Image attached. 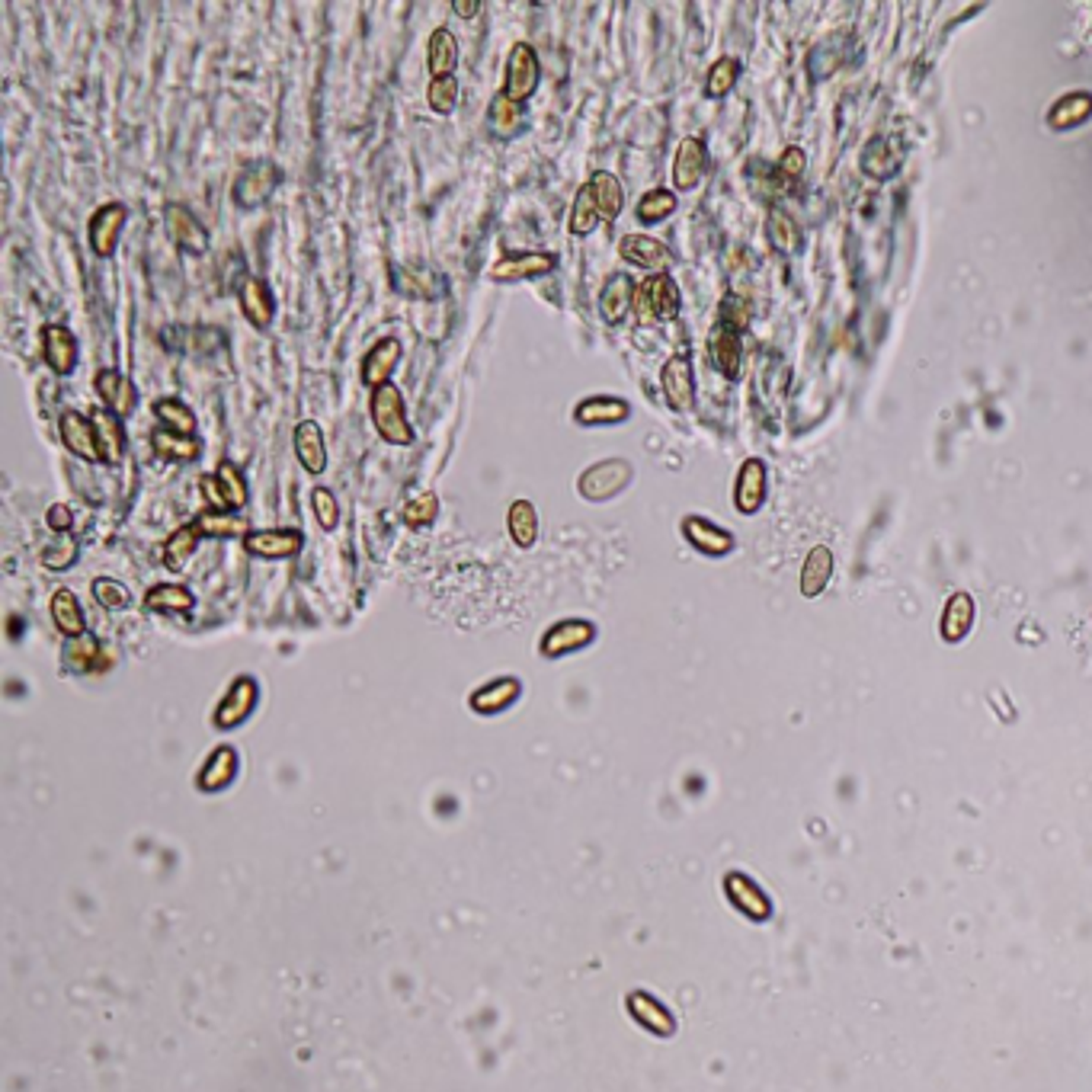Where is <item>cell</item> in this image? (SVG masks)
I'll use <instances>...</instances> for the list:
<instances>
[{
  "instance_id": "obj_1",
  "label": "cell",
  "mask_w": 1092,
  "mask_h": 1092,
  "mask_svg": "<svg viewBox=\"0 0 1092 1092\" xmlns=\"http://www.w3.org/2000/svg\"><path fill=\"white\" fill-rule=\"evenodd\" d=\"M369 417H372L375 433L382 436L388 446H410L414 443V426H410V417H407V400L395 382L375 388L372 395H369Z\"/></svg>"
},
{
  "instance_id": "obj_2",
  "label": "cell",
  "mask_w": 1092,
  "mask_h": 1092,
  "mask_svg": "<svg viewBox=\"0 0 1092 1092\" xmlns=\"http://www.w3.org/2000/svg\"><path fill=\"white\" fill-rule=\"evenodd\" d=\"M679 305L683 302H679L676 279L667 273H657V276H647L644 283H638L631 312H635L638 324H650V320H676Z\"/></svg>"
},
{
  "instance_id": "obj_3",
  "label": "cell",
  "mask_w": 1092,
  "mask_h": 1092,
  "mask_svg": "<svg viewBox=\"0 0 1092 1092\" xmlns=\"http://www.w3.org/2000/svg\"><path fill=\"white\" fill-rule=\"evenodd\" d=\"M631 478H635V468H631L625 458H603V462L580 471L577 494L584 497L587 504H606V500L622 494L631 484Z\"/></svg>"
},
{
  "instance_id": "obj_4",
  "label": "cell",
  "mask_w": 1092,
  "mask_h": 1092,
  "mask_svg": "<svg viewBox=\"0 0 1092 1092\" xmlns=\"http://www.w3.org/2000/svg\"><path fill=\"white\" fill-rule=\"evenodd\" d=\"M542 84V62H538L535 48L529 42H516L506 55V71H504V94L506 99L523 106L529 96Z\"/></svg>"
},
{
  "instance_id": "obj_5",
  "label": "cell",
  "mask_w": 1092,
  "mask_h": 1092,
  "mask_svg": "<svg viewBox=\"0 0 1092 1092\" xmlns=\"http://www.w3.org/2000/svg\"><path fill=\"white\" fill-rule=\"evenodd\" d=\"M596 641V625L589 618H560V622L548 625L545 635L538 638V654L545 660H558L577 650L589 647Z\"/></svg>"
},
{
  "instance_id": "obj_6",
  "label": "cell",
  "mask_w": 1092,
  "mask_h": 1092,
  "mask_svg": "<svg viewBox=\"0 0 1092 1092\" xmlns=\"http://www.w3.org/2000/svg\"><path fill=\"white\" fill-rule=\"evenodd\" d=\"M257 702H259V683L247 673L237 676V679H232V686H228V693L222 696V702L215 705L212 724L218 730H234V727L244 724L250 715H254Z\"/></svg>"
},
{
  "instance_id": "obj_7",
  "label": "cell",
  "mask_w": 1092,
  "mask_h": 1092,
  "mask_svg": "<svg viewBox=\"0 0 1092 1092\" xmlns=\"http://www.w3.org/2000/svg\"><path fill=\"white\" fill-rule=\"evenodd\" d=\"M279 183H283V170H279L273 160H257V164H247L237 174L232 196L240 208H257L276 193Z\"/></svg>"
},
{
  "instance_id": "obj_8",
  "label": "cell",
  "mask_w": 1092,
  "mask_h": 1092,
  "mask_svg": "<svg viewBox=\"0 0 1092 1092\" xmlns=\"http://www.w3.org/2000/svg\"><path fill=\"white\" fill-rule=\"evenodd\" d=\"M555 266L558 254H551V250H519V254L500 257L490 266V279L494 283H523V279H542L555 273Z\"/></svg>"
},
{
  "instance_id": "obj_9",
  "label": "cell",
  "mask_w": 1092,
  "mask_h": 1092,
  "mask_svg": "<svg viewBox=\"0 0 1092 1092\" xmlns=\"http://www.w3.org/2000/svg\"><path fill=\"white\" fill-rule=\"evenodd\" d=\"M58 439H62V446L74 458H80V462L103 465V462H99L96 429H94V420H90V414H80V410H65V414L58 417Z\"/></svg>"
},
{
  "instance_id": "obj_10",
  "label": "cell",
  "mask_w": 1092,
  "mask_h": 1092,
  "mask_svg": "<svg viewBox=\"0 0 1092 1092\" xmlns=\"http://www.w3.org/2000/svg\"><path fill=\"white\" fill-rule=\"evenodd\" d=\"M244 551L254 558L263 560H286L295 558L305 545V535L298 529H250V532L240 538Z\"/></svg>"
},
{
  "instance_id": "obj_11",
  "label": "cell",
  "mask_w": 1092,
  "mask_h": 1092,
  "mask_svg": "<svg viewBox=\"0 0 1092 1092\" xmlns=\"http://www.w3.org/2000/svg\"><path fill=\"white\" fill-rule=\"evenodd\" d=\"M128 222V208L123 203H106L99 205L94 215H90L87 225V240L90 250L96 257H113L119 247V237H123V228Z\"/></svg>"
},
{
  "instance_id": "obj_12",
  "label": "cell",
  "mask_w": 1092,
  "mask_h": 1092,
  "mask_svg": "<svg viewBox=\"0 0 1092 1092\" xmlns=\"http://www.w3.org/2000/svg\"><path fill=\"white\" fill-rule=\"evenodd\" d=\"M724 894L730 900V907H734L737 914H744L747 919H756V923H763V919L773 916V900H769L766 890L759 887L750 875H744V871H727V875H724Z\"/></svg>"
},
{
  "instance_id": "obj_13",
  "label": "cell",
  "mask_w": 1092,
  "mask_h": 1092,
  "mask_svg": "<svg viewBox=\"0 0 1092 1092\" xmlns=\"http://www.w3.org/2000/svg\"><path fill=\"white\" fill-rule=\"evenodd\" d=\"M39 349H42V363L52 369V375H71L77 369V337L65 324H45L39 330Z\"/></svg>"
},
{
  "instance_id": "obj_14",
  "label": "cell",
  "mask_w": 1092,
  "mask_h": 1092,
  "mask_svg": "<svg viewBox=\"0 0 1092 1092\" xmlns=\"http://www.w3.org/2000/svg\"><path fill=\"white\" fill-rule=\"evenodd\" d=\"M660 388H664L667 404L673 410H693L696 404V375H693V363H689L686 353L669 356L664 369H660Z\"/></svg>"
},
{
  "instance_id": "obj_15",
  "label": "cell",
  "mask_w": 1092,
  "mask_h": 1092,
  "mask_svg": "<svg viewBox=\"0 0 1092 1092\" xmlns=\"http://www.w3.org/2000/svg\"><path fill=\"white\" fill-rule=\"evenodd\" d=\"M94 391L96 397L103 400L99 407L113 410L116 417H132L138 407V388L128 375H123L119 369H99L94 375Z\"/></svg>"
},
{
  "instance_id": "obj_16",
  "label": "cell",
  "mask_w": 1092,
  "mask_h": 1092,
  "mask_svg": "<svg viewBox=\"0 0 1092 1092\" xmlns=\"http://www.w3.org/2000/svg\"><path fill=\"white\" fill-rule=\"evenodd\" d=\"M164 225H167L170 240H174L179 250H186V254H205L208 250V240H212L208 237V228L199 222L186 205L170 203L164 208Z\"/></svg>"
},
{
  "instance_id": "obj_17",
  "label": "cell",
  "mask_w": 1092,
  "mask_h": 1092,
  "mask_svg": "<svg viewBox=\"0 0 1092 1092\" xmlns=\"http://www.w3.org/2000/svg\"><path fill=\"white\" fill-rule=\"evenodd\" d=\"M519 696H523V679L519 676H497L490 679V683L478 686L475 693L468 696V705L475 715H504L506 708H513L519 702Z\"/></svg>"
},
{
  "instance_id": "obj_18",
  "label": "cell",
  "mask_w": 1092,
  "mask_h": 1092,
  "mask_svg": "<svg viewBox=\"0 0 1092 1092\" xmlns=\"http://www.w3.org/2000/svg\"><path fill=\"white\" fill-rule=\"evenodd\" d=\"M400 356H404V349H400V340H395V337L375 340L372 349H366L363 366H359V378H363V385L372 388V391L388 385L391 375H395L397 363H400Z\"/></svg>"
},
{
  "instance_id": "obj_19",
  "label": "cell",
  "mask_w": 1092,
  "mask_h": 1092,
  "mask_svg": "<svg viewBox=\"0 0 1092 1092\" xmlns=\"http://www.w3.org/2000/svg\"><path fill=\"white\" fill-rule=\"evenodd\" d=\"M237 766H240L237 750L232 744H218L212 753L205 756V763L199 766L196 788L205 791V795H218V791H225L237 778Z\"/></svg>"
},
{
  "instance_id": "obj_20",
  "label": "cell",
  "mask_w": 1092,
  "mask_h": 1092,
  "mask_svg": "<svg viewBox=\"0 0 1092 1092\" xmlns=\"http://www.w3.org/2000/svg\"><path fill=\"white\" fill-rule=\"evenodd\" d=\"M628 417H631V404H628L625 397H613V395L584 397L574 407V423L577 426H589V429L625 423Z\"/></svg>"
},
{
  "instance_id": "obj_21",
  "label": "cell",
  "mask_w": 1092,
  "mask_h": 1092,
  "mask_svg": "<svg viewBox=\"0 0 1092 1092\" xmlns=\"http://www.w3.org/2000/svg\"><path fill=\"white\" fill-rule=\"evenodd\" d=\"M292 449L295 458L308 475H324L327 471V446H324V429H320L317 420H298L295 433H292Z\"/></svg>"
},
{
  "instance_id": "obj_22",
  "label": "cell",
  "mask_w": 1092,
  "mask_h": 1092,
  "mask_svg": "<svg viewBox=\"0 0 1092 1092\" xmlns=\"http://www.w3.org/2000/svg\"><path fill=\"white\" fill-rule=\"evenodd\" d=\"M237 305H240V314H244L257 330H266L269 324H273L276 298H273V292H269V286L263 283V279L247 276L237 288Z\"/></svg>"
},
{
  "instance_id": "obj_23",
  "label": "cell",
  "mask_w": 1092,
  "mask_h": 1092,
  "mask_svg": "<svg viewBox=\"0 0 1092 1092\" xmlns=\"http://www.w3.org/2000/svg\"><path fill=\"white\" fill-rule=\"evenodd\" d=\"M683 538L708 558H724L734 551V535H730L727 529L715 526L705 516H686L683 519Z\"/></svg>"
},
{
  "instance_id": "obj_24",
  "label": "cell",
  "mask_w": 1092,
  "mask_h": 1092,
  "mask_svg": "<svg viewBox=\"0 0 1092 1092\" xmlns=\"http://www.w3.org/2000/svg\"><path fill=\"white\" fill-rule=\"evenodd\" d=\"M90 420H94L96 429V449H99V462L103 465H119L125 455V426L123 417H116L113 410L106 407H94L90 410Z\"/></svg>"
},
{
  "instance_id": "obj_25",
  "label": "cell",
  "mask_w": 1092,
  "mask_h": 1092,
  "mask_svg": "<svg viewBox=\"0 0 1092 1092\" xmlns=\"http://www.w3.org/2000/svg\"><path fill=\"white\" fill-rule=\"evenodd\" d=\"M705 167H708V151H705L702 138H683L676 148V157H673V186L679 189V193L696 189L698 183H702Z\"/></svg>"
},
{
  "instance_id": "obj_26",
  "label": "cell",
  "mask_w": 1092,
  "mask_h": 1092,
  "mask_svg": "<svg viewBox=\"0 0 1092 1092\" xmlns=\"http://www.w3.org/2000/svg\"><path fill=\"white\" fill-rule=\"evenodd\" d=\"M766 500V465L759 458H747L737 471V484H734V506L737 513L753 516Z\"/></svg>"
},
{
  "instance_id": "obj_27",
  "label": "cell",
  "mask_w": 1092,
  "mask_h": 1092,
  "mask_svg": "<svg viewBox=\"0 0 1092 1092\" xmlns=\"http://www.w3.org/2000/svg\"><path fill=\"white\" fill-rule=\"evenodd\" d=\"M618 257L631 266L650 269L654 276L660 273V269H667V263H669V250L660 244L657 237H647V234H625L622 240H618Z\"/></svg>"
},
{
  "instance_id": "obj_28",
  "label": "cell",
  "mask_w": 1092,
  "mask_h": 1092,
  "mask_svg": "<svg viewBox=\"0 0 1092 1092\" xmlns=\"http://www.w3.org/2000/svg\"><path fill=\"white\" fill-rule=\"evenodd\" d=\"M635 279L628 273H615L606 279L603 292H599V314L606 324H622L631 314V302H635Z\"/></svg>"
},
{
  "instance_id": "obj_29",
  "label": "cell",
  "mask_w": 1092,
  "mask_h": 1092,
  "mask_svg": "<svg viewBox=\"0 0 1092 1092\" xmlns=\"http://www.w3.org/2000/svg\"><path fill=\"white\" fill-rule=\"evenodd\" d=\"M708 356H711V366L718 369L721 375L727 378H737L740 375V334L737 330H730L724 324H715L708 334Z\"/></svg>"
},
{
  "instance_id": "obj_30",
  "label": "cell",
  "mask_w": 1092,
  "mask_h": 1092,
  "mask_svg": "<svg viewBox=\"0 0 1092 1092\" xmlns=\"http://www.w3.org/2000/svg\"><path fill=\"white\" fill-rule=\"evenodd\" d=\"M455 65H458V39L452 29L439 26L433 29V36H429L426 42V71H429V80L433 77H452L455 74Z\"/></svg>"
},
{
  "instance_id": "obj_31",
  "label": "cell",
  "mask_w": 1092,
  "mask_h": 1092,
  "mask_svg": "<svg viewBox=\"0 0 1092 1092\" xmlns=\"http://www.w3.org/2000/svg\"><path fill=\"white\" fill-rule=\"evenodd\" d=\"M48 613H52V622H55V628L62 631L65 638L87 635L84 609H80V599L68 587L55 589V593H52V599H48Z\"/></svg>"
},
{
  "instance_id": "obj_32",
  "label": "cell",
  "mask_w": 1092,
  "mask_h": 1092,
  "mask_svg": "<svg viewBox=\"0 0 1092 1092\" xmlns=\"http://www.w3.org/2000/svg\"><path fill=\"white\" fill-rule=\"evenodd\" d=\"M506 535L516 548H532L538 542V509L532 500H513L506 509Z\"/></svg>"
},
{
  "instance_id": "obj_33",
  "label": "cell",
  "mask_w": 1092,
  "mask_h": 1092,
  "mask_svg": "<svg viewBox=\"0 0 1092 1092\" xmlns=\"http://www.w3.org/2000/svg\"><path fill=\"white\" fill-rule=\"evenodd\" d=\"M196 596L183 584H157L145 593V609L160 615H186L193 613Z\"/></svg>"
},
{
  "instance_id": "obj_34",
  "label": "cell",
  "mask_w": 1092,
  "mask_h": 1092,
  "mask_svg": "<svg viewBox=\"0 0 1092 1092\" xmlns=\"http://www.w3.org/2000/svg\"><path fill=\"white\" fill-rule=\"evenodd\" d=\"M151 449L160 458H167V462H196V458L203 455V443H199L196 436L174 433V429L167 426H154Z\"/></svg>"
},
{
  "instance_id": "obj_35",
  "label": "cell",
  "mask_w": 1092,
  "mask_h": 1092,
  "mask_svg": "<svg viewBox=\"0 0 1092 1092\" xmlns=\"http://www.w3.org/2000/svg\"><path fill=\"white\" fill-rule=\"evenodd\" d=\"M589 186H593V196H596V205H599V215H603V222H615L618 215H622L625 208V186L622 179L615 174H609V170H596L593 177H589Z\"/></svg>"
},
{
  "instance_id": "obj_36",
  "label": "cell",
  "mask_w": 1092,
  "mask_h": 1092,
  "mask_svg": "<svg viewBox=\"0 0 1092 1092\" xmlns=\"http://www.w3.org/2000/svg\"><path fill=\"white\" fill-rule=\"evenodd\" d=\"M830 577H833V551H830L827 545L810 548L805 567H801V593L820 596L827 589Z\"/></svg>"
},
{
  "instance_id": "obj_37",
  "label": "cell",
  "mask_w": 1092,
  "mask_h": 1092,
  "mask_svg": "<svg viewBox=\"0 0 1092 1092\" xmlns=\"http://www.w3.org/2000/svg\"><path fill=\"white\" fill-rule=\"evenodd\" d=\"M970 625H974V599L968 593H955L945 603V613H942V638L948 641V644H958L961 638L968 635Z\"/></svg>"
},
{
  "instance_id": "obj_38",
  "label": "cell",
  "mask_w": 1092,
  "mask_h": 1092,
  "mask_svg": "<svg viewBox=\"0 0 1092 1092\" xmlns=\"http://www.w3.org/2000/svg\"><path fill=\"white\" fill-rule=\"evenodd\" d=\"M1092 116V96L1083 94V90H1077V94H1067L1060 96L1054 106H1051L1048 113V123L1051 128H1057V132H1064V128H1077L1083 125L1086 119Z\"/></svg>"
},
{
  "instance_id": "obj_39",
  "label": "cell",
  "mask_w": 1092,
  "mask_h": 1092,
  "mask_svg": "<svg viewBox=\"0 0 1092 1092\" xmlns=\"http://www.w3.org/2000/svg\"><path fill=\"white\" fill-rule=\"evenodd\" d=\"M603 222V215H599V205H596V196H593V186H589V179L584 186L577 189L574 196V205H570V218H567V232L574 237H587L596 232V225Z\"/></svg>"
},
{
  "instance_id": "obj_40",
  "label": "cell",
  "mask_w": 1092,
  "mask_h": 1092,
  "mask_svg": "<svg viewBox=\"0 0 1092 1092\" xmlns=\"http://www.w3.org/2000/svg\"><path fill=\"white\" fill-rule=\"evenodd\" d=\"M103 664V647H99V641L90 635H80V638H68L65 644V667L71 669V673H94Z\"/></svg>"
},
{
  "instance_id": "obj_41",
  "label": "cell",
  "mask_w": 1092,
  "mask_h": 1092,
  "mask_svg": "<svg viewBox=\"0 0 1092 1092\" xmlns=\"http://www.w3.org/2000/svg\"><path fill=\"white\" fill-rule=\"evenodd\" d=\"M151 414L157 417L160 426L174 429V433H183V436H196V414H193V407L183 404L179 397H160V400H154Z\"/></svg>"
},
{
  "instance_id": "obj_42",
  "label": "cell",
  "mask_w": 1092,
  "mask_h": 1092,
  "mask_svg": "<svg viewBox=\"0 0 1092 1092\" xmlns=\"http://www.w3.org/2000/svg\"><path fill=\"white\" fill-rule=\"evenodd\" d=\"M676 205H679V199H676L673 189H647V193L638 199L635 215H638L641 225H660L676 212Z\"/></svg>"
},
{
  "instance_id": "obj_43",
  "label": "cell",
  "mask_w": 1092,
  "mask_h": 1092,
  "mask_svg": "<svg viewBox=\"0 0 1092 1092\" xmlns=\"http://www.w3.org/2000/svg\"><path fill=\"white\" fill-rule=\"evenodd\" d=\"M199 538H203V535H199L196 523H186V526H179L177 532H170L167 542H164V567L167 570H179V567H183L186 560L196 555Z\"/></svg>"
},
{
  "instance_id": "obj_44",
  "label": "cell",
  "mask_w": 1092,
  "mask_h": 1092,
  "mask_svg": "<svg viewBox=\"0 0 1092 1092\" xmlns=\"http://www.w3.org/2000/svg\"><path fill=\"white\" fill-rule=\"evenodd\" d=\"M215 480H218V487H222V494H225V500H228V509H244L247 506V500H250V487H247V480H244V475H240V468L234 465V462H228V458H222V462L215 465Z\"/></svg>"
},
{
  "instance_id": "obj_45",
  "label": "cell",
  "mask_w": 1092,
  "mask_h": 1092,
  "mask_svg": "<svg viewBox=\"0 0 1092 1092\" xmlns=\"http://www.w3.org/2000/svg\"><path fill=\"white\" fill-rule=\"evenodd\" d=\"M196 529H199V535H205V538H234V535L244 538L250 532L240 516L218 513V509H205V513L196 519Z\"/></svg>"
},
{
  "instance_id": "obj_46",
  "label": "cell",
  "mask_w": 1092,
  "mask_h": 1092,
  "mask_svg": "<svg viewBox=\"0 0 1092 1092\" xmlns=\"http://www.w3.org/2000/svg\"><path fill=\"white\" fill-rule=\"evenodd\" d=\"M900 160H904V151H900L894 138H887V142H871L865 157H861V167H865L871 177H890L900 167Z\"/></svg>"
},
{
  "instance_id": "obj_47",
  "label": "cell",
  "mask_w": 1092,
  "mask_h": 1092,
  "mask_svg": "<svg viewBox=\"0 0 1092 1092\" xmlns=\"http://www.w3.org/2000/svg\"><path fill=\"white\" fill-rule=\"evenodd\" d=\"M737 77H740V62H737V58H730V55L718 58V62L708 68V77H705V96H711V99L727 96L730 90H734Z\"/></svg>"
},
{
  "instance_id": "obj_48",
  "label": "cell",
  "mask_w": 1092,
  "mask_h": 1092,
  "mask_svg": "<svg viewBox=\"0 0 1092 1092\" xmlns=\"http://www.w3.org/2000/svg\"><path fill=\"white\" fill-rule=\"evenodd\" d=\"M90 593L103 609L109 613H123V609L132 606V593H128L125 584H119L113 577H96L94 584H90Z\"/></svg>"
},
{
  "instance_id": "obj_49",
  "label": "cell",
  "mask_w": 1092,
  "mask_h": 1092,
  "mask_svg": "<svg viewBox=\"0 0 1092 1092\" xmlns=\"http://www.w3.org/2000/svg\"><path fill=\"white\" fill-rule=\"evenodd\" d=\"M426 103L436 116H452L458 106V80L452 77H433L426 87Z\"/></svg>"
},
{
  "instance_id": "obj_50",
  "label": "cell",
  "mask_w": 1092,
  "mask_h": 1092,
  "mask_svg": "<svg viewBox=\"0 0 1092 1092\" xmlns=\"http://www.w3.org/2000/svg\"><path fill=\"white\" fill-rule=\"evenodd\" d=\"M439 516V497L433 490H423V494H417L410 504L404 506V523L410 529H426L433 526Z\"/></svg>"
},
{
  "instance_id": "obj_51",
  "label": "cell",
  "mask_w": 1092,
  "mask_h": 1092,
  "mask_svg": "<svg viewBox=\"0 0 1092 1092\" xmlns=\"http://www.w3.org/2000/svg\"><path fill=\"white\" fill-rule=\"evenodd\" d=\"M519 123H523V106L500 94L494 103H490V125H494V132L497 135H513L519 128Z\"/></svg>"
},
{
  "instance_id": "obj_52",
  "label": "cell",
  "mask_w": 1092,
  "mask_h": 1092,
  "mask_svg": "<svg viewBox=\"0 0 1092 1092\" xmlns=\"http://www.w3.org/2000/svg\"><path fill=\"white\" fill-rule=\"evenodd\" d=\"M769 240H773L778 250H788V254L791 250H798V240H801L798 225L791 222V215L781 212V208H773V212H769Z\"/></svg>"
},
{
  "instance_id": "obj_53",
  "label": "cell",
  "mask_w": 1092,
  "mask_h": 1092,
  "mask_svg": "<svg viewBox=\"0 0 1092 1092\" xmlns=\"http://www.w3.org/2000/svg\"><path fill=\"white\" fill-rule=\"evenodd\" d=\"M312 513H314L317 526L324 529V532H334L337 523H340V504H337L334 490L330 487H314L312 490Z\"/></svg>"
},
{
  "instance_id": "obj_54",
  "label": "cell",
  "mask_w": 1092,
  "mask_h": 1092,
  "mask_svg": "<svg viewBox=\"0 0 1092 1092\" xmlns=\"http://www.w3.org/2000/svg\"><path fill=\"white\" fill-rule=\"evenodd\" d=\"M628 1006H631V1013H635L638 1022H644V1025L657 1028L660 1035H664V1031H669V1016L647 994H631L628 996Z\"/></svg>"
},
{
  "instance_id": "obj_55",
  "label": "cell",
  "mask_w": 1092,
  "mask_h": 1092,
  "mask_svg": "<svg viewBox=\"0 0 1092 1092\" xmlns=\"http://www.w3.org/2000/svg\"><path fill=\"white\" fill-rule=\"evenodd\" d=\"M74 560H77V542L68 532L58 538L55 545H48L42 551V567L45 570H55V574H58V570H68V567L74 564Z\"/></svg>"
},
{
  "instance_id": "obj_56",
  "label": "cell",
  "mask_w": 1092,
  "mask_h": 1092,
  "mask_svg": "<svg viewBox=\"0 0 1092 1092\" xmlns=\"http://www.w3.org/2000/svg\"><path fill=\"white\" fill-rule=\"evenodd\" d=\"M721 324L730 327V330H744L750 324V305L744 302L740 295H727L724 302H721Z\"/></svg>"
},
{
  "instance_id": "obj_57",
  "label": "cell",
  "mask_w": 1092,
  "mask_h": 1092,
  "mask_svg": "<svg viewBox=\"0 0 1092 1092\" xmlns=\"http://www.w3.org/2000/svg\"><path fill=\"white\" fill-rule=\"evenodd\" d=\"M45 526L52 529V532H58V535L71 532V526H74L71 506H68V504H52V506L45 509Z\"/></svg>"
},
{
  "instance_id": "obj_58",
  "label": "cell",
  "mask_w": 1092,
  "mask_h": 1092,
  "mask_svg": "<svg viewBox=\"0 0 1092 1092\" xmlns=\"http://www.w3.org/2000/svg\"><path fill=\"white\" fill-rule=\"evenodd\" d=\"M199 490H203V497L208 500V506H212V509H218V513H232V509H228V500L222 494V487H218V480H215V475H203V480H199Z\"/></svg>"
},
{
  "instance_id": "obj_59",
  "label": "cell",
  "mask_w": 1092,
  "mask_h": 1092,
  "mask_svg": "<svg viewBox=\"0 0 1092 1092\" xmlns=\"http://www.w3.org/2000/svg\"><path fill=\"white\" fill-rule=\"evenodd\" d=\"M801 170H805V151H801V148H788V151L781 154V160H778V174H785V177L795 179Z\"/></svg>"
},
{
  "instance_id": "obj_60",
  "label": "cell",
  "mask_w": 1092,
  "mask_h": 1092,
  "mask_svg": "<svg viewBox=\"0 0 1092 1092\" xmlns=\"http://www.w3.org/2000/svg\"><path fill=\"white\" fill-rule=\"evenodd\" d=\"M452 14H458L462 19H475L480 10H484V4H480V0H452Z\"/></svg>"
}]
</instances>
